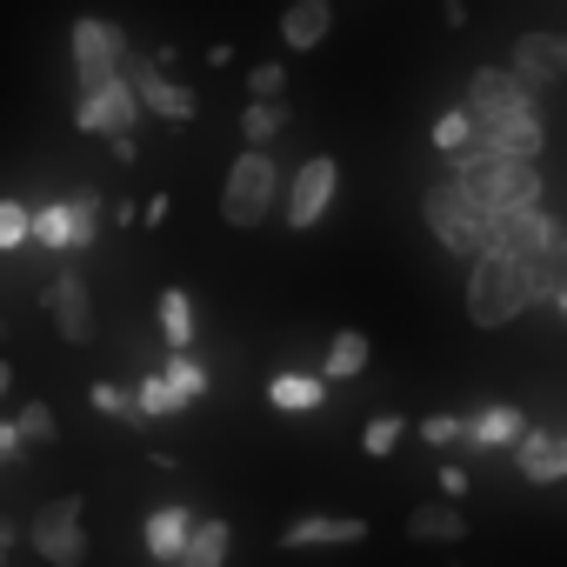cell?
Here are the masks:
<instances>
[{
  "mask_svg": "<svg viewBox=\"0 0 567 567\" xmlns=\"http://www.w3.org/2000/svg\"><path fill=\"white\" fill-rule=\"evenodd\" d=\"M514 467H520V481H534V487H547V481H567V434H547V427H527L514 447Z\"/></svg>",
  "mask_w": 567,
  "mask_h": 567,
  "instance_id": "14",
  "label": "cell"
},
{
  "mask_svg": "<svg viewBox=\"0 0 567 567\" xmlns=\"http://www.w3.org/2000/svg\"><path fill=\"white\" fill-rule=\"evenodd\" d=\"M368 334L361 328H341L334 341H328V354H321V374H334V381H354V374H368Z\"/></svg>",
  "mask_w": 567,
  "mask_h": 567,
  "instance_id": "22",
  "label": "cell"
},
{
  "mask_svg": "<svg viewBox=\"0 0 567 567\" xmlns=\"http://www.w3.org/2000/svg\"><path fill=\"white\" fill-rule=\"evenodd\" d=\"M467 107H474L481 134L514 127V121L534 114V81H520L514 68H474V74H467Z\"/></svg>",
  "mask_w": 567,
  "mask_h": 567,
  "instance_id": "5",
  "label": "cell"
},
{
  "mask_svg": "<svg viewBox=\"0 0 567 567\" xmlns=\"http://www.w3.org/2000/svg\"><path fill=\"white\" fill-rule=\"evenodd\" d=\"M441 14H447V28H461L467 21V0H441Z\"/></svg>",
  "mask_w": 567,
  "mask_h": 567,
  "instance_id": "41",
  "label": "cell"
},
{
  "mask_svg": "<svg viewBox=\"0 0 567 567\" xmlns=\"http://www.w3.org/2000/svg\"><path fill=\"white\" fill-rule=\"evenodd\" d=\"M161 368H167V381H174L187 401H200V394H207V374H200V361H194L187 348H167V361H161Z\"/></svg>",
  "mask_w": 567,
  "mask_h": 567,
  "instance_id": "32",
  "label": "cell"
},
{
  "mask_svg": "<svg viewBox=\"0 0 567 567\" xmlns=\"http://www.w3.org/2000/svg\"><path fill=\"white\" fill-rule=\"evenodd\" d=\"M134 87H141V101H147V114H161V121H194L200 114V94L194 87H181L161 61H141L134 48H127V68H121Z\"/></svg>",
  "mask_w": 567,
  "mask_h": 567,
  "instance_id": "10",
  "label": "cell"
},
{
  "mask_svg": "<svg viewBox=\"0 0 567 567\" xmlns=\"http://www.w3.org/2000/svg\"><path fill=\"white\" fill-rule=\"evenodd\" d=\"M474 141H481V121H474V107H467V101H461V107H447V114L434 121V134H427V147H434V154H447V161H454L461 147H474Z\"/></svg>",
  "mask_w": 567,
  "mask_h": 567,
  "instance_id": "24",
  "label": "cell"
},
{
  "mask_svg": "<svg viewBox=\"0 0 567 567\" xmlns=\"http://www.w3.org/2000/svg\"><path fill=\"white\" fill-rule=\"evenodd\" d=\"M334 34V0H288V14H280V41H288L295 54L321 48Z\"/></svg>",
  "mask_w": 567,
  "mask_h": 567,
  "instance_id": "16",
  "label": "cell"
},
{
  "mask_svg": "<svg viewBox=\"0 0 567 567\" xmlns=\"http://www.w3.org/2000/svg\"><path fill=\"white\" fill-rule=\"evenodd\" d=\"M227 547H234V527H227L220 514H214V520H194L181 567H220V560H227Z\"/></svg>",
  "mask_w": 567,
  "mask_h": 567,
  "instance_id": "23",
  "label": "cell"
},
{
  "mask_svg": "<svg viewBox=\"0 0 567 567\" xmlns=\"http://www.w3.org/2000/svg\"><path fill=\"white\" fill-rule=\"evenodd\" d=\"M121 68H127V34L114 21H101V14H81L74 21V74H81V87L114 81Z\"/></svg>",
  "mask_w": 567,
  "mask_h": 567,
  "instance_id": "9",
  "label": "cell"
},
{
  "mask_svg": "<svg viewBox=\"0 0 567 567\" xmlns=\"http://www.w3.org/2000/svg\"><path fill=\"white\" fill-rule=\"evenodd\" d=\"M68 200H74V240L94 247V240H101V194L81 187V194H68Z\"/></svg>",
  "mask_w": 567,
  "mask_h": 567,
  "instance_id": "34",
  "label": "cell"
},
{
  "mask_svg": "<svg viewBox=\"0 0 567 567\" xmlns=\"http://www.w3.org/2000/svg\"><path fill=\"white\" fill-rule=\"evenodd\" d=\"M520 434H527V414H520V408H507V401H494V408L467 414V447H514Z\"/></svg>",
  "mask_w": 567,
  "mask_h": 567,
  "instance_id": "18",
  "label": "cell"
},
{
  "mask_svg": "<svg viewBox=\"0 0 567 567\" xmlns=\"http://www.w3.org/2000/svg\"><path fill=\"white\" fill-rule=\"evenodd\" d=\"M354 540H368L361 514H301L280 527V547H354Z\"/></svg>",
  "mask_w": 567,
  "mask_h": 567,
  "instance_id": "15",
  "label": "cell"
},
{
  "mask_svg": "<svg viewBox=\"0 0 567 567\" xmlns=\"http://www.w3.org/2000/svg\"><path fill=\"white\" fill-rule=\"evenodd\" d=\"M527 280H520V260L514 254H474L467 260V321L474 328H507L514 315H527Z\"/></svg>",
  "mask_w": 567,
  "mask_h": 567,
  "instance_id": "3",
  "label": "cell"
},
{
  "mask_svg": "<svg viewBox=\"0 0 567 567\" xmlns=\"http://www.w3.org/2000/svg\"><path fill=\"white\" fill-rule=\"evenodd\" d=\"M554 240H567L560 227H554V214L547 207H514V214H494V234H487V247L494 254H540V247H554ZM481 247V254H487Z\"/></svg>",
  "mask_w": 567,
  "mask_h": 567,
  "instance_id": "11",
  "label": "cell"
},
{
  "mask_svg": "<svg viewBox=\"0 0 567 567\" xmlns=\"http://www.w3.org/2000/svg\"><path fill=\"white\" fill-rule=\"evenodd\" d=\"M147 114V101H141V87L127 81V74H114V81H87L81 87V101H74V127H87V134H134V121Z\"/></svg>",
  "mask_w": 567,
  "mask_h": 567,
  "instance_id": "7",
  "label": "cell"
},
{
  "mask_svg": "<svg viewBox=\"0 0 567 567\" xmlns=\"http://www.w3.org/2000/svg\"><path fill=\"white\" fill-rule=\"evenodd\" d=\"M81 514H87L81 494L48 501V507L28 520V547H34L48 567H81V560H87V527H81Z\"/></svg>",
  "mask_w": 567,
  "mask_h": 567,
  "instance_id": "6",
  "label": "cell"
},
{
  "mask_svg": "<svg viewBox=\"0 0 567 567\" xmlns=\"http://www.w3.org/2000/svg\"><path fill=\"white\" fill-rule=\"evenodd\" d=\"M134 394H141V414H147V421H154V414H187V408H194V401L167 381V368H161V374H147Z\"/></svg>",
  "mask_w": 567,
  "mask_h": 567,
  "instance_id": "28",
  "label": "cell"
},
{
  "mask_svg": "<svg viewBox=\"0 0 567 567\" xmlns=\"http://www.w3.org/2000/svg\"><path fill=\"white\" fill-rule=\"evenodd\" d=\"M554 308H560V321H567V288H560V295H554Z\"/></svg>",
  "mask_w": 567,
  "mask_h": 567,
  "instance_id": "42",
  "label": "cell"
},
{
  "mask_svg": "<svg viewBox=\"0 0 567 567\" xmlns=\"http://www.w3.org/2000/svg\"><path fill=\"white\" fill-rule=\"evenodd\" d=\"M161 341L167 348H194V301L181 288H161Z\"/></svg>",
  "mask_w": 567,
  "mask_h": 567,
  "instance_id": "27",
  "label": "cell"
},
{
  "mask_svg": "<svg viewBox=\"0 0 567 567\" xmlns=\"http://www.w3.org/2000/svg\"><path fill=\"white\" fill-rule=\"evenodd\" d=\"M34 247H61V254L81 247V240H74V200H48V207H34Z\"/></svg>",
  "mask_w": 567,
  "mask_h": 567,
  "instance_id": "26",
  "label": "cell"
},
{
  "mask_svg": "<svg viewBox=\"0 0 567 567\" xmlns=\"http://www.w3.org/2000/svg\"><path fill=\"white\" fill-rule=\"evenodd\" d=\"M21 454H28V427L8 421V427H0V461H21Z\"/></svg>",
  "mask_w": 567,
  "mask_h": 567,
  "instance_id": "37",
  "label": "cell"
},
{
  "mask_svg": "<svg viewBox=\"0 0 567 567\" xmlns=\"http://www.w3.org/2000/svg\"><path fill=\"white\" fill-rule=\"evenodd\" d=\"M280 87H288V68H280V61H260L247 74V94H280Z\"/></svg>",
  "mask_w": 567,
  "mask_h": 567,
  "instance_id": "36",
  "label": "cell"
},
{
  "mask_svg": "<svg viewBox=\"0 0 567 567\" xmlns=\"http://www.w3.org/2000/svg\"><path fill=\"white\" fill-rule=\"evenodd\" d=\"M507 68L520 81H534V87H560L567 81V34H520Z\"/></svg>",
  "mask_w": 567,
  "mask_h": 567,
  "instance_id": "13",
  "label": "cell"
},
{
  "mask_svg": "<svg viewBox=\"0 0 567 567\" xmlns=\"http://www.w3.org/2000/svg\"><path fill=\"white\" fill-rule=\"evenodd\" d=\"M280 134H288V107H280V94H254L247 114H240V141L247 147H274Z\"/></svg>",
  "mask_w": 567,
  "mask_h": 567,
  "instance_id": "21",
  "label": "cell"
},
{
  "mask_svg": "<svg viewBox=\"0 0 567 567\" xmlns=\"http://www.w3.org/2000/svg\"><path fill=\"white\" fill-rule=\"evenodd\" d=\"M401 441H408V414H374V421L361 427V447H368L374 461H388Z\"/></svg>",
  "mask_w": 567,
  "mask_h": 567,
  "instance_id": "30",
  "label": "cell"
},
{
  "mask_svg": "<svg viewBox=\"0 0 567 567\" xmlns=\"http://www.w3.org/2000/svg\"><path fill=\"white\" fill-rule=\"evenodd\" d=\"M334 187H341V161L334 154H315V161H301V174L288 181V200H280V220L288 227H321V214L334 207Z\"/></svg>",
  "mask_w": 567,
  "mask_h": 567,
  "instance_id": "8",
  "label": "cell"
},
{
  "mask_svg": "<svg viewBox=\"0 0 567 567\" xmlns=\"http://www.w3.org/2000/svg\"><path fill=\"white\" fill-rule=\"evenodd\" d=\"M14 421H21V427H28V441H41V447H54V441H61V427H54V408H41V401H28Z\"/></svg>",
  "mask_w": 567,
  "mask_h": 567,
  "instance_id": "35",
  "label": "cell"
},
{
  "mask_svg": "<svg viewBox=\"0 0 567 567\" xmlns=\"http://www.w3.org/2000/svg\"><path fill=\"white\" fill-rule=\"evenodd\" d=\"M421 214H427L434 240H441L454 260H474V254L487 247V234H494V214H487V207L474 200V187H461L454 174H447V181H427Z\"/></svg>",
  "mask_w": 567,
  "mask_h": 567,
  "instance_id": "2",
  "label": "cell"
},
{
  "mask_svg": "<svg viewBox=\"0 0 567 567\" xmlns=\"http://www.w3.org/2000/svg\"><path fill=\"white\" fill-rule=\"evenodd\" d=\"M0 247H34V207H21V200H0Z\"/></svg>",
  "mask_w": 567,
  "mask_h": 567,
  "instance_id": "31",
  "label": "cell"
},
{
  "mask_svg": "<svg viewBox=\"0 0 567 567\" xmlns=\"http://www.w3.org/2000/svg\"><path fill=\"white\" fill-rule=\"evenodd\" d=\"M421 441L427 447H467V414H427L421 421Z\"/></svg>",
  "mask_w": 567,
  "mask_h": 567,
  "instance_id": "33",
  "label": "cell"
},
{
  "mask_svg": "<svg viewBox=\"0 0 567 567\" xmlns=\"http://www.w3.org/2000/svg\"><path fill=\"white\" fill-rule=\"evenodd\" d=\"M167 214H174V200H167V194H154V200H147V207H141V220H147V227H161V220H167Z\"/></svg>",
  "mask_w": 567,
  "mask_h": 567,
  "instance_id": "39",
  "label": "cell"
},
{
  "mask_svg": "<svg viewBox=\"0 0 567 567\" xmlns=\"http://www.w3.org/2000/svg\"><path fill=\"white\" fill-rule=\"evenodd\" d=\"M187 534H194V514L187 507H154L147 527H141V540H147L154 560H181L187 554Z\"/></svg>",
  "mask_w": 567,
  "mask_h": 567,
  "instance_id": "19",
  "label": "cell"
},
{
  "mask_svg": "<svg viewBox=\"0 0 567 567\" xmlns=\"http://www.w3.org/2000/svg\"><path fill=\"white\" fill-rule=\"evenodd\" d=\"M328 381L334 374H274L267 381V408H280V414H315V408H328Z\"/></svg>",
  "mask_w": 567,
  "mask_h": 567,
  "instance_id": "17",
  "label": "cell"
},
{
  "mask_svg": "<svg viewBox=\"0 0 567 567\" xmlns=\"http://www.w3.org/2000/svg\"><path fill=\"white\" fill-rule=\"evenodd\" d=\"M540 141H547L540 114H527V121H514V127H494V134H481V147H494V154H520V161H540Z\"/></svg>",
  "mask_w": 567,
  "mask_h": 567,
  "instance_id": "25",
  "label": "cell"
},
{
  "mask_svg": "<svg viewBox=\"0 0 567 567\" xmlns=\"http://www.w3.org/2000/svg\"><path fill=\"white\" fill-rule=\"evenodd\" d=\"M48 315H54L61 341H74V348H87V341H94V301H87V280H81L74 267H61V274H54V288H48Z\"/></svg>",
  "mask_w": 567,
  "mask_h": 567,
  "instance_id": "12",
  "label": "cell"
},
{
  "mask_svg": "<svg viewBox=\"0 0 567 567\" xmlns=\"http://www.w3.org/2000/svg\"><path fill=\"white\" fill-rule=\"evenodd\" d=\"M447 174L461 181V187H474V200L487 207V214H514V207H540V167L534 161H520V154H494V147H461L454 161H447Z\"/></svg>",
  "mask_w": 567,
  "mask_h": 567,
  "instance_id": "1",
  "label": "cell"
},
{
  "mask_svg": "<svg viewBox=\"0 0 567 567\" xmlns=\"http://www.w3.org/2000/svg\"><path fill=\"white\" fill-rule=\"evenodd\" d=\"M87 408H94V414H114V421H134V427L147 421V414H141V394H127V388H114V381H94V388H87Z\"/></svg>",
  "mask_w": 567,
  "mask_h": 567,
  "instance_id": "29",
  "label": "cell"
},
{
  "mask_svg": "<svg viewBox=\"0 0 567 567\" xmlns=\"http://www.w3.org/2000/svg\"><path fill=\"white\" fill-rule=\"evenodd\" d=\"M441 494H454V501L467 494V467L461 461H441Z\"/></svg>",
  "mask_w": 567,
  "mask_h": 567,
  "instance_id": "38",
  "label": "cell"
},
{
  "mask_svg": "<svg viewBox=\"0 0 567 567\" xmlns=\"http://www.w3.org/2000/svg\"><path fill=\"white\" fill-rule=\"evenodd\" d=\"M114 161H121V167H134V161H141V147H134V134H114Z\"/></svg>",
  "mask_w": 567,
  "mask_h": 567,
  "instance_id": "40",
  "label": "cell"
},
{
  "mask_svg": "<svg viewBox=\"0 0 567 567\" xmlns=\"http://www.w3.org/2000/svg\"><path fill=\"white\" fill-rule=\"evenodd\" d=\"M280 200H288V187H280V167L267 147H247L234 167H227V187H220V220L227 227H260Z\"/></svg>",
  "mask_w": 567,
  "mask_h": 567,
  "instance_id": "4",
  "label": "cell"
},
{
  "mask_svg": "<svg viewBox=\"0 0 567 567\" xmlns=\"http://www.w3.org/2000/svg\"><path fill=\"white\" fill-rule=\"evenodd\" d=\"M408 540H441V547L467 540V514L454 507V494L434 501V507H414V514H408Z\"/></svg>",
  "mask_w": 567,
  "mask_h": 567,
  "instance_id": "20",
  "label": "cell"
}]
</instances>
